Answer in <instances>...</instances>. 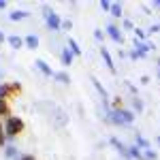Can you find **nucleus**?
<instances>
[{
  "instance_id": "obj_27",
  "label": "nucleus",
  "mask_w": 160,
  "mask_h": 160,
  "mask_svg": "<svg viewBox=\"0 0 160 160\" xmlns=\"http://www.w3.org/2000/svg\"><path fill=\"white\" fill-rule=\"evenodd\" d=\"M124 28H126V30H135V28H132V22H128V19H124Z\"/></svg>"
},
{
  "instance_id": "obj_8",
  "label": "nucleus",
  "mask_w": 160,
  "mask_h": 160,
  "mask_svg": "<svg viewBox=\"0 0 160 160\" xmlns=\"http://www.w3.org/2000/svg\"><path fill=\"white\" fill-rule=\"evenodd\" d=\"M9 90H11V98H19L22 92H24V88H22L19 81H11V83H9Z\"/></svg>"
},
{
  "instance_id": "obj_4",
  "label": "nucleus",
  "mask_w": 160,
  "mask_h": 160,
  "mask_svg": "<svg viewBox=\"0 0 160 160\" xmlns=\"http://www.w3.org/2000/svg\"><path fill=\"white\" fill-rule=\"evenodd\" d=\"M34 66H37L38 71L45 75V77H53V73H56V71H51V66L45 60H37V62H34Z\"/></svg>"
},
{
  "instance_id": "obj_21",
  "label": "nucleus",
  "mask_w": 160,
  "mask_h": 160,
  "mask_svg": "<svg viewBox=\"0 0 160 160\" xmlns=\"http://www.w3.org/2000/svg\"><path fill=\"white\" fill-rule=\"evenodd\" d=\"M135 37H137V41H145V38H148V34H145L143 30H139V28H135Z\"/></svg>"
},
{
  "instance_id": "obj_31",
  "label": "nucleus",
  "mask_w": 160,
  "mask_h": 160,
  "mask_svg": "<svg viewBox=\"0 0 160 160\" xmlns=\"http://www.w3.org/2000/svg\"><path fill=\"white\" fill-rule=\"evenodd\" d=\"M4 7H7V2H4V0H0V9H4Z\"/></svg>"
},
{
  "instance_id": "obj_11",
  "label": "nucleus",
  "mask_w": 160,
  "mask_h": 160,
  "mask_svg": "<svg viewBox=\"0 0 160 160\" xmlns=\"http://www.w3.org/2000/svg\"><path fill=\"white\" fill-rule=\"evenodd\" d=\"M7 41H9V45H11L13 49H19V47H24V38L17 37V34H11V37H7Z\"/></svg>"
},
{
  "instance_id": "obj_12",
  "label": "nucleus",
  "mask_w": 160,
  "mask_h": 160,
  "mask_svg": "<svg viewBox=\"0 0 160 160\" xmlns=\"http://www.w3.org/2000/svg\"><path fill=\"white\" fill-rule=\"evenodd\" d=\"M24 45L28 47V49H37L38 47V37L37 34H28V37L24 38Z\"/></svg>"
},
{
  "instance_id": "obj_29",
  "label": "nucleus",
  "mask_w": 160,
  "mask_h": 160,
  "mask_svg": "<svg viewBox=\"0 0 160 160\" xmlns=\"http://www.w3.org/2000/svg\"><path fill=\"white\" fill-rule=\"evenodd\" d=\"M4 41H7V37H4V32H2V30H0V45H2V43H4Z\"/></svg>"
},
{
  "instance_id": "obj_19",
  "label": "nucleus",
  "mask_w": 160,
  "mask_h": 160,
  "mask_svg": "<svg viewBox=\"0 0 160 160\" xmlns=\"http://www.w3.org/2000/svg\"><path fill=\"white\" fill-rule=\"evenodd\" d=\"M7 156H9L11 160H19V158H22V156H19V152H17V148H13V145L7 148Z\"/></svg>"
},
{
  "instance_id": "obj_24",
  "label": "nucleus",
  "mask_w": 160,
  "mask_h": 160,
  "mask_svg": "<svg viewBox=\"0 0 160 160\" xmlns=\"http://www.w3.org/2000/svg\"><path fill=\"white\" fill-rule=\"evenodd\" d=\"M71 28H73V24H71V19H64V22L60 24V30H71Z\"/></svg>"
},
{
  "instance_id": "obj_2",
  "label": "nucleus",
  "mask_w": 160,
  "mask_h": 160,
  "mask_svg": "<svg viewBox=\"0 0 160 160\" xmlns=\"http://www.w3.org/2000/svg\"><path fill=\"white\" fill-rule=\"evenodd\" d=\"M107 120L115 126H126V124H132L135 122V113L128 109H118V111H109Z\"/></svg>"
},
{
  "instance_id": "obj_3",
  "label": "nucleus",
  "mask_w": 160,
  "mask_h": 160,
  "mask_svg": "<svg viewBox=\"0 0 160 160\" xmlns=\"http://www.w3.org/2000/svg\"><path fill=\"white\" fill-rule=\"evenodd\" d=\"M43 15H45V22H47V28H49V30H53V32H58V30H60V24H62V19L60 17H58V13H53L49 9V7H47V4H45V7H43Z\"/></svg>"
},
{
  "instance_id": "obj_28",
  "label": "nucleus",
  "mask_w": 160,
  "mask_h": 160,
  "mask_svg": "<svg viewBox=\"0 0 160 160\" xmlns=\"http://www.w3.org/2000/svg\"><path fill=\"white\" fill-rule=\"evenodd\" d=\"M94 38H96V41H102V32L96 30V32H94Z\"/></svg>"
},
{
  "instance_id": "obj_1",
  "label": "nucleus",
  "mask_w": 160,
  "mask_h": 160,
  "mask_svg": "<svg viewBox=\"0 0 160 160\" xmlns=\"http://www.w3.org/2000/svg\"><path fill=\"white\" fill-rule=\"evenodd\" d=\"M24 130H26V122L22 118H17V115L7 118V124H4V135H7V139H15V137L22 135Z\"/></svg>"
},
{
  "instance_id": "obj_9",
  "label": "nucleus",
  "mask_w": 160,
  "mask_h": 160,
  "mask_svg": "<svg viewBox=\"0 0 160 160\" xmlns=\"http://www.w3.org/2000/svg\"><path fill=\"white\" fill-rule=\"evenodd\" d=\"M28 15H30V13L24 11V9H19V11L15 9V11L9 13V19H11V22H22V19H26V17H28Z\"/></svg>"
},
{
  "instance_id": "obj_18",
  "label": "nucleus",
  "mask_w": 160,
  "mask_h": 160,
  "mask_svg": "<svg viewBox=\"0 0 160 160\" xmlns=\"http://www.w3.org/2000/svg\"><path fill=\"white\" fill-rule=\"evenodd\" d=\"M111 15H113V17H122L124 13H122V4H118V2H111Z\"/></svg>"
},
{
  "instance_id": "obj_14",
  "label": "nucleus",
  "mask_w": 160,
  "mask_h": 160,
  "mask_svg": "<svg viewBox=\"0 0 160 160\" xmlns=\"http://www.w3.org/2000/svg\"><path fill=\"white\" fill-rule=\"evenodd\" d=\"M0 118H11V105H9V100H0Z\"/></svg>"
},
{
  "instance_id": "obj_16",
  "label": "nucleus",
  "mask_w": 160,
  "mask_h": 160,
  "mask_svg": "<svg viewBox=\"0 0 160 160\" xmlns=\"http://www.w3.org/2000/svg\"><path fill=\"white\" fill-rule=\"evenodd\" d=\"M68 51H71L73 56H79V53H81V47L77 45V41H73V38H68Z\"/></svg>"
},
{
  "instance_id": "obj_30",
  "label": "nucleus",
  "mask_w": 160,
  "mask_h": 160,
  "mask_svg": "<svg viewBox=\"0 0 160 160\" xmlns=\"http://www.w3.org/2000/svg\"><path fill=\"white\" fill-rule=\"evenodd\" d=\"M19 160H34V156H22Z\"/></svg>"
},
{
  "instance_id": "obj_26",
  "label": "nucleus",
  "mask_w": 160,
  "mask_h": 160,
  "mask_svg": "<svg viewBox=\"0 0 160 160\" xmlns=\"http://www.w3.org/2000/svg\"><path fill=\"white\" fill-rule=\"evenodd\" d=\"M148 32H149V34H156V32H160V24H154V26L148 30Z\"/></svg>"
},
{
  "instance_id": "obj_22",
  "label": "nucleus",
  "mask_w": 160,
  "mask_h": 160,
  "mask_svg": "<svg viewBox=\"0 0 160 160\" xmlns=\"http://www.w3.org/2000/svg\"><path fill=\"white\" fill-rule=\"evenodd\" d=\"M4 143H7V135H4V126L0 124V148H4Z\"/></svg>"
},
{
  "instance_id": "obj_32",
  "label": "nucleus",
  "mask_w": 160,
  "mask_h": 160,
  "mask_svg": "<svg viewBox=\"0 0 160 160\" xmlns=\"http://www.w3.org/2000/svg\"><path fill=\"white\" fill-rule=\"evenodd\" d=\"M154 7H156V9H160V0H156V2H154Z\"/></svg>"
},
{
  "instance_id": "obj_17",
  "label": "nucleus",
  "mask_w": 160,
  "mask_h": 160,
  "mask_svg": "<svg viewBox=\"0 0 160 160\" xmlns=\"http://www.w3.org/2000/svg\"><path fill=\"white\" fill-rule=\"evenodd\" d=\"M53 79H58L60 83H68V81H71V77H68V73H66V71H60V73H53Z\"/></svg>"
},
{
  "instance_id": "obj_25",
  "label": "nucleus",
  "mask_w": 160,
  "mask_h": 160,
  "mask_svg": "<svg viewBox=\"0 0 160 160\" xmlns=\"http://www.w3.org/2000/svg\"><path fill=\"white\" fill-rule=\"evenodd\" d=\"M100 9L102 11H111V2L109 0H100Z\"/></svg>"
},
{
  "instance_id": "obj_23",
  "label": "nucleus",
  "mask_w": 160,
  "mask_h": 160,
  "mask_svg": "<svg viewBox=\"0 0 160 160\" xmlns=\"http://www.w3.org/2000/svg\"><path fill=\"white\" fill-rule=\"evenodd\" d=\"M132 105H135V109L139 111V113L143 111V102H141V98H139V96H135V100H132Z\"/></svg>"
},
{
  "instance_id": "obj_10",
  "label": "nucleus",
  "mask_w": 160,
  "mask_h": 160,
  "mask_svg": "<svg viewBox=\"0 0 160 160\" xmlns=\"http://www.w3.org/2000/svg\"><path fill=\"white\" fill-rule=\"evenodd\" d=\"M111 145H113V148L118 149V152H120V154H122V156H126V158H130V156H128V148H126V145H124L122 141H118V139H115V137H111Z\"/></svg>"
},
{
  "instance_id": "obj_13",
  "label": "nucleus",
  "mask_w": 160,
  "mask_h": 160,
  "mask_svg": "<svg viewBox=\"0 0 160 160\" xmlns=\"http://www.w3.org/2000/svg\"><path fill=\"white\" fill-rule=\"evenodd\" d=\"M62 66H71V64H73V53H71V51H68V47H66V49H62Z\"/></svg>"
},
{
  "instance_id": "obj_6",
  "label": "nucleus",
  "mask_w": 160,
  "mask_h": 160,
  "mask_svg": "<svg viewBox=\"0 0 160 160\" xmlns=\"http://www.w3.org/2000/svg\"><path fill=\"white\" fill-rule=\"evenodd\" d=\"M92 83H94V88L98 90V94H100V98H102V102L109 107V94H107V90L100 86V81H98V79H94V77H92Z\"/></svg>"
},
{
  "instance_id": "obj_7",
  "label": "nucleus",
  "mask_w": 160,
  "mask_h": 160,
  "mask_svg": "<svg viewBox=\"0 0 160 160\" xmlns=\"http://www.w3.org/2000/svg\"><path fill=\"white\" fill-rule=\"evenodd\" d=\"M100 56H102V60H105V64H107V68H109L111 73H115V64H113V60H111L107 47H100Z\"/></svg>"
},
{
  "instance_id": "obj_15",
  "label": "nucleus",
  "mask_w": 160,
  "mask_h": 160,
  "mask_svg": "<svg viewBox=\"0 0 160 160\" xmlns=\"http://www.w3.org/2000/svg\"><path fill=\"white\" fill-rule=\"evenodd\" d=\"M11 98V90H9V83H0V100H9Z\"/></svg>"
},
{
  "instance_id": "obj_33",
  "label": "nucleus",
  "mask_w": 160,
  "mask_h": 160,
  "mask_svg": "<svg viewBox=\"0 0 160 160\" xmlns=\"http://www.w3.org/2000/svg\"><path fill=\"white\" fill-rule=\"evenodd\" d=\"M156 143H158V145H160V137H156Z\"/></svg>"
},
{
  "instance_id": "obj_34",
  "label": "nucleus",
  "mask_w": 160,
  "mask_h": 160,
  "mask_svg": "<svg viewBox=\"0 0 160 160\" xmlns=\"http://www.w3.org/2000/svg\"><path fill=\"white\" fill-rule=\"evenodd\" d=\"M158 68H160V60H158Z\"/></svg>"
},
{
  "instance_id": "obj_20",
  "label": "nucleus",
  "mask_w": 160,
  "mask_h": 160,
  "mask_svg": "<svg viewBox=\"0 0 160 160\" xmlns=\"http://www.w3.org/2000/svg\"><path fill=\"white\" fill-rule=\"evenodd\" d=\"M122 109V98L120 96H113V100H111V111H118Z\"/></svg>"
},
{
  "instance_id": "obj_5",
  "label": "nucleus",
  "mask_w": 160,
  "mask_h": 160,
  "mask_svg": "<svg viewBox=\"0 0 160 160\" xmlns=\"http://www.w3.org/2000/svg\"><path fill=\"white\" fill-rule=\"evenodd\" d=\"M107 34H109L111 38H113V41H115V43H122L124 41V37H122V32H120V28H118V26H107Z\"/></svg>"
}]
</instances>
